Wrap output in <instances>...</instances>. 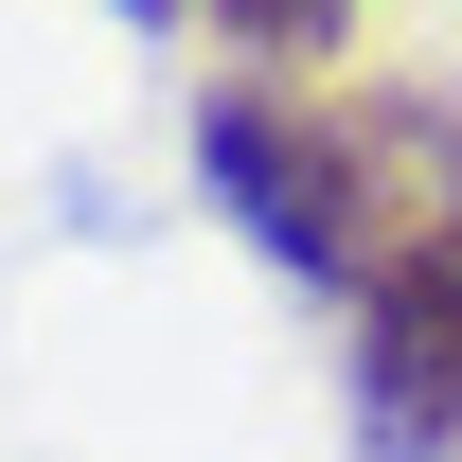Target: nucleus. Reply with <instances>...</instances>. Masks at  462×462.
I'll use <instances>...</instances> for the list:
<instances>
[{
  "instance_id": "3",
  "label": "nucleus",
  "mask_w": 462,
  "mask_h": 462,
  "mask_svg": "<svg viewBox=\"0 0 462 462\" xmlns=\"http://www.w3.org/2000/svg\"><path fill=\"white\" fill-rule=\"evenodd\" d=\"M356 18H374V0H214V36H231V54H267V71H320Z\"/></svg>"
},
{
  "instance_id": "1",
  "label": "nucleus",
  "mask_w": 462,
  "mask_h": 462,
  "mask_svg": "<svg viewBox=\"0 0 462 462\" xmlns=\"http://www.w3.org/2000/svg\"><path fill=\"white\" fill-rule=\"evenodd\" d=\"M196 161H214V214L320 302H356L427 214H462V125L409 107V89H356V107H320V89H214Z\"/></svg>"
},
{
  "instance_id": "4",
  "label": "nucleus",
  "mask_w": 462,
  "mask_h": 462,
  "mask_svg": "<svg viewBox=\"0 0 462 462\" xmlns=\"http://www.w3.org/2000/svg\"><path fill=\"white\" fill-rule=\"evenodd\" d=\"M125 18H143V36H161V18H178V0H125Z\"/></svg>"
},
{
  "instance_id": "2",
  "label": "nucleus",
  "mask_w": 462,
  "mask_h": 462,
  "mask_svg": "<svg viewBox=\"0 0 462 462\" xmlns=\"http://www.w3.org/2000/svg\"><path fill=\"white\" fill-rule=\"evenodd\" d=\"M356 427L392 462H445L462 445V214H427L356 285Z\"/></svg>"
}]
</instances>
